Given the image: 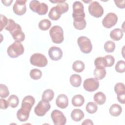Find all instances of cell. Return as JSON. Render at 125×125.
Instances as JSON below:
<instances>
[{"mask_svg": "<svg viewBox=\"0 0 125 125\" xmlns=\"http://www.w3.org/2000/svg\"><path fill=\"white\" fill-rule=\"evenodd\" d=\"M123 36V31L120 28H115L110 33V38L114 41L120 40Z\"/></svg>", "mask_w": 125, "mask_h": 125, "instance_id": "20", "label": "cell"}, {"mask_svg": "<svg viewBox=\"0 0 125 125\" xmlns=\"http://www.w3.org/2000/svg\"><path fill=\"white\" fill-rule=\"evenodd\" d=\"M9 95V91L7 86L3 84H0V97L5 98Z\"/></svg>", "mask_w": 125, "mask_h": 125, "instance_id": "37", "label": "cell"}, {"mask_svg": "<svg viewBox=\"0 0 125 125\" xmlns=\"http://www.w3.org/2000/svg\"><path fill=\"white\" fill-rule=\"evenodd\" d=\"M84 7L83 3L80 1H76L73 4L72 17L74 18L82 17L85 18Z\"/></svg>", "mask_w": 125, "mask_h": 125, "instance_id": "12", "label": "cell"}, {"mask_svg": "<svg viewBox=\"0 0 125 125\" xmlns=\"http://www.w3.org/2000/svg\"><path fill=\"white\" fill-rule=\"evenodd\" d=\"M26 0H16L13 6V10L14 13L20 16L24 14L26 11Z\"/></svg>", "mask_w": 125, "mask_h": 125, "instance_id": "13", "label": "cell"}, {"mask_svg": "<svg viewBox=\"0 0 125 125\" xmlns=\"http://www.w3.org/2000/svg\"><path fill=\"white\" fill-rule=\"evenodd\" d=\"M70 84L74 87H78L81 85L82 78L80 75L76 74L72 75L69 79Z\"/></svg>", "mask_w": 125, "mask_h": 125, "instance_id": "22", "label": "cell"}, {"mask_svg": "<svg viewBox=\"0 0 125 125\" xmlns=\"http://www.w3.org/2000/svg\"><path fill=\"white\" fill-rule=\"evenodd\" d=\"M30 62L32 65L40 67H45L48 63L46 57L41 53L33 54L30 57Z\"/></svg>", "mask_w": 125, "mask_h": 125, "instance_id": "5", "label": "cell"}, {"mask_svg": "<svg viewBox=\"0 0 125 125\" xmlns=\"http://www.w3.org/2000/svg\"><path fill=\"white\" fill-rule=\"evenodd\" d=\"M51 117L55 125H64L66 122V119L62 112L57 109L52 111Z\"/></svg>", "mask_w": 125, "mask_h": 125, "instance_id": "9", "label": "cell"}, {"mask_svg": "<svg viewBox=\"0 0 125 125\" xmlns=\"http://www.w3.org/2000/svg\"><path fill=\"white\" fill-rule=\"evenodd\" d=\"M49 35L52 42L57 44L62 43L63 40V31L62 28L58 25L52 26L49 30Z\"/></svg>", "mask_w": 125, "mask_h": 125, "instance_id": "3", "label": "cell"}, {"mask_svg": "<svg viewBox=\"0 0 125 125\" xmlns=\"http://www.w3.org/2000/svg\"><path fill=\"white\" fill-rule=\"evenodd\" d=\"M84 114L82 110L80 109H74L71 113L72 119L75 122H79L82 120L84 117Z\"/></svg>", "mask_w": 125, "mask_h": 125, "instance_id": "19", "label": "cell"}, {"mask_svg": "<svg viewBox=\"0 0 125 125\" xmlns=\"http://www.w3.org/2000/svg\"><path fill=\"white\" fill-rule=\"evenodd\" d=\"M62 51L58 47L53 46L48 50V55L50 59L53 61H58L62 56Z\"/></svg>", "mask_w": 125, "mask_h": 125, "instance_id": "14", "label": "cell"}, {"mask_svg": "<svg viewBox=\"0 0 125 125\" xmlns=\"http://www.w3.org/2000/svg\"><path fill=\"white\" fill-rule=\"evenodd\" d=\"M5 29L8 31L16 42H21L25 39V34L22 31L21 26L16 23L12 19H8V23Z\"/></svg>", "mask_w": 125, "mask_h": 125, "instance_id": "1", "label": "cell"}, {"mask_svg": "<svg viewBox=\"0 0 125 125\" xmlns=\"http://www.w3.org/2000/svg\"><path fill=\"white\" fill-rule=\"evenodd\" d=\"M109 113L114 117L119 116L122 112V107L118 104H112L109 110Z\"/></svg>", "mask_w": 125, "mask_h": 125, "instance_id": "21", "label": "cell"}, {"mask_svg": "<svg viewBox=\"0 0 125 125\" xmlns=\"http://www.w3.org/2000/svg\"><path fill=\"white\" fill-rule=\"evenodd\" d=\"M116 6L117 7H118L119 8H125V0H120V1H116V0H115L114 1Z\"/></svg>", "mask_w": 125, "mask_h": 125, "instance_id": "42", "label": "cell"}, {"mask_svg": "<svg viewBox=\"0 0 125 125\" xmlns=\"http://www.w3.org/2000/svg\"><path fill=\"white\" fill-rule=\"evenodd\" d=\"M85 67L84 63L80 60H77L75 61L72 64L73 70L76 72H82Z\"/></svg>", "mask_w": 125, "mask_h": 125, "instance_id": "27", "label": "cell"}, {"mask_svg": "<svg viewBox=\"0 0 125 125\" xmlns=\"http://www.w3.org/2000/svg\"><path fill=\"white\" fill-rule=\"evenodd\" d=\"M114 91L117 96L125 95V84L122 83H117L114 86Z\"/></svg>", "mask_w": 125, "mask_h": 125, "instance_id": "28", "label": "cell"}, {"mask_svg": "<svg viewBox=\"0 0 125 125\" xmlns=\"http://www.w3.org/2000/svg\"><path fill=\"white\" fill-rule=\"evenodd\" d=\"M78 44L81 51L85 54L90 53L92 49V45L90 39L85 36H80L77 40Z\"/></svg>", "mask_w": 125, "mask_h": 125, "instance_id": "6", "label": "cell"}, {"mask_svg": "<svg viewBox=\"0 0 125 125\" xmlns=\"http://www.w3.org/2000/svg\"><path fill=\"white\" fill-rule=\"evenodd\" d=\"M30 112V110L21 107L17 112V117L18 119L21 122L26 121L29 118Z\"/></svg>", "mask_w": 125, "mask_h": 125, "instance_id": "17", "label": "cell"}, {"mask_svg": "<svg viewBox=\"0 0 125 125\" xmlns=\"http://www.w3.org/2000/svg\"><path fill=\"white\" fill-rule=\"evenodd\" d=\"M8 102L9 103V105L12 108L16 107L19 103V100L18 97L15 95H11L8 99Z\"/></svg>", "mask_w": 125, "mask_h": 125, "instance_id": "33", "label": "cell"}, {"mask_svg": "<svg viewBox=\"0 0 125 125\" xmlns=\"http://www.w3.org/2000/svg\"><path fill=\"white\" fill-rule=\"evenodd\" d=\"M61 15H60L56 9L55 6L53 7L48 13L49 18L53 21H57L60 19Z\"/></svg>", "mask_w": 125, "mask_h": 125, "instance_id": "32", "label": "cell"}, {"mask_svg": "<svg viewBox=\"0 0 125 125\" xmlns=\"http://www.w3.org/2000/svg\"><path fill=\"white\" fill-rule=\"evenodd\" d=\"M118 21V17L114 13H108L106 15L102 21L103 25L106 28H110L114 26Z\"/></svg>", "mask_w": 125, "mask_h": 125, "instance_id": "11", "label": "cell"}, {"mask_svg": "<svg viewBox=\"0 0 125 125\" xmlns=\"http://www.w3.org/2000/svg\"><path fill=\"white\" fill-rule=\"evenodd\" d=\"M35 102L34 98L30 95L25 96L22 100L21 107L31 111Z\"/></svg>", "mask_w": 125, "mask_h": 125, "instance_id": "15", "label": "cell"}, {"mask_svg": "<svg viewBox=\"0 0 125 125\" xmlns=\"http://www.w3.org/2000/svg\"><path fill=\"white\" fill-rule=\"evenodd\" d=\"M86 25V22L84 18L78 17L74 18L73 25L74 27L78 30H83L85 28Z\"/></svg>", "mask_w": 125, "mask_h": 125, "instance_id": "18", "label": "cell"}, {"mask_svg": "<svg viewBox=\"0 0 125 125\" xmlns=\"http://www.w3.org/2000/svg\"><path fill=\"white\" fill-rule=\"evenodd\" d=\"M56 104L58 107L62 109H64L68 105V99L66 95L62 94L58 96L56 100Z\"/></svg>", "mask_w": 125, "mask_h": 125, "instance_id": "16", "label": "cell"}, {"mask_svg": "<svg viewBox=\"0 0 125 125\" xmlns=\"http://www.w3.org/2000/svg\"><path fill=\"white\" fill-rule=\"evenodd\" d=\"M83 86L86 91L93 92L99 88V82L98 80L95 78H88L84 81Z\"/></svg>", "mask_w": 125, "mask_h": 125, "instance_id": "10", "label": "cell"}, {"mask_svg": "<svg viewBox=\"0 0 125 125\" xmlns=\"http://www.w3.org/2000/svg\"><path fill=\"white\" fill-rule=\"evenodd\" d=\"M88 11L90 14L95 17L100 18L104 14V9L100 3L96 1H92L88 6Z\"/></svg>", "mask_w": 125, "mask_h": 125, "instance_id": "7", "label": "cell"}, {"mask_svg": "<svg viewBox=\"0 0 125 125\" xmlns=\"http://www.w3.org/2000/svg\"><path fill=\"white\" fill-rule=\"evenodd\" d=\"M51 25V21L48 19H43L41 20L38 24L39 28L42 30H48Z\"/></svg>", "mask_w": 125, "mask_h": 125, "instance_id": "31", "label": "cell"}, {"mask_svg": "<svg viewBox=\"0 0 125 125\" xmlns=\"http://www.w3.org/2000/svg\"><path fill=\"white\" fill-rule=\"evenodd\" d=\"M85 109L88 113L90 114H93L97 111L98 106L95 103L93 102H89L87 104Z\"/></svg>", "mask_w": 125, "mask_h": 125, "instance_id": "36", "label": "cell"}, {"mask_svg": "<svg viewBox=\"0 0 125 125\" xmlns=\"http://www.w3.org/2000/svg\"><path fill=\"white\" fill-rule=\"evenodd\" d=\"M0 31H1L2 30V29L4 28H5L7 24L8 23V19H7V18L2 15H0Z\"/></svg>", "mask_w": 125, "mask_h": 125, "instance_id": "40", "label": "cell"}, {"mask_svg": "<svg viewBox=\"0 0 125 125\" xmlns=\"http://www.w3.org/2000/svg\"><path fill=\"white\" fill-rule=\"evenodd\" d=\"M54 93L53 91L50 89H47L44 90L42 94V100L46 102H49L52 100L54 98Z\"/></svg>", "mask_w": 125, "mask_h": 125, "instance_id": "26", "label": "cell"}, {"mask_svg": "<svg viewBox=\"0 0 125 125\" xmlns=\"http://www.w3.org/2000/svg\"><path fill=\"white\" fill-rule=\"evenodd\" d=\"M94 102L99 105L103 104L106 101V96L105 94L102 92H98L94 95Z\"/></svg>", "mask_w": 125, "mask_h": 125, "instance_id": "24", "label": "cell"}, {"mask_svg": "<svg viewBox=\"0 0 125 125\" xmlns=\"http://www.w3.org/2000/svg\"><path fill=\"white\" fill-rule=\"evenodd\" d=\"M55 7L60 15L66 12L69 9L68 4L64 0H62L61 2L58 3Z\"/></svg>", "mask_w": 125, "mask_h": 125, "instance_id": "23", "label": "cell"}, {"mask_svg": "<svg viewBox=\"0 0 125 125\" xmlns=\"http://www.w3.org/2000/svg\"><path fill=\"white\" fill-rule=\"evenodd\" d=\"M115 48V43L111 41H107L104 44V49L106 52L111 53L114 51Z\"/></svg>", "mask_w": 125, "mask_h": 125, "instance_id": "35", "label": "cell"}, {"mask_svg": "<svg viewBox=\"0 0 125 125\" xmlns=\"http://www.w3.org/2000/svg\"><path fill=\"white\" fill-rule=\"evenodd\" d=\"M31 79L35 80L41 79L42 76V71L38 69H32L29 73Z\"/></svg>", "mask_w": 125, "mask_h": 125, "instance_id": "34", "label": "cell"}, {"mask_svg": "<svg viewBox=\"0 0 125 125\" xmlns=\"http://www.w3.org/2000/svg\"><path fill=\"white\" fill-rule=\"evenodd\" d=\"M115 70L119 73H123L125 71V62L124 61H119L115 65Z\"/></svg>", "mask_w": 125, "mask_h": 125, "instance_id": "38", "label": "cell"}, {"mask_svg": "<svg viewBox=\"0 0 125 125\" xmlns=\"http://www.w3.org/2000/svg\"><path fill=\"white\" fill-rule=\"evenodd\" d=\"M9 103L8 101L1 98L0 99V108L2 109H5L9 106Z\"/></svg>", "mask_w": 125, "mask_h": 125, "instance_id": "41", "label": "cell"}, {"mask_svg": "<svg viewBox=\"0 0 125 125\" xmlns=\"http://www.w3.org/2000/svg\"><path fill=\"white\" fill-rule=\"evenodd\" d=\"M94 75L97 80L103 79L106 75V72L104 68L99 69L96 68L94 70Z\"/></svg>", "mask_w": 125, "mask_h": 125, "instance_id": "30", "label": "cell"}, {"mask_svg": "<svg viewBox=\"0 0 125 125\" xmlns=\"http://www.w3.org/2000/svg\"><path fill=\"white\" fill-rule=\"evenodd\" d=\"M30 9L33 12L37 13L40 15L46 14L48 10V6L44 2L40 3L38 0H33L29 3Z\"/></svg>", "mask_w": 125, "mask_h": 125, "instance_id": "4", "label": "cell"}, {"mask_svg": "<svg viewBox=\"0 0 125 125\" xmlns=\"http://www.w3.org/2000/svg\"><path fill=\"white\" fill-rule=\"evenodd\" d=\"M94 64L96 68L99 69L104 68L106 67L105 60L104 57H98L94 61Z\"/></svg>", "mask_w": 125, "mask_h": 125, "instance_id": "29", "label": "cell"}, {"mask_svg": "<svg viewBox=\"0 0 125 125\" xmlns=\"http://www.w3.org/2000/svg\"><path fill=\"white\" fill-rule=\"evenodd\" d=\"M1 2L3 3V4L7 6H9L11 5V3L13 2V0H1Z\"/></svg>", "mask_w": 125, "mask_h": 125, "instance_id": "43", "label": "cell"}, {"mask_svg": "<svg viewBox=\"0 0 125 125\" xmlns=\"http://www.w3.org/2000/svg\"><path fill=\"white\" fill-rule=\"evenodd\" d=\"M51 105L48 102L40 101L34 109L35 113L38 116H43L50 109Z\"/></svg>", "mask_w": 125, "mask_h": 125, "instance_id": "8", "label": "cell"}, {"mask_svg": "<svg viewBox=\"0 0 125 125\" xmlns=\"http://www.w3.org/2000/svg\"><path fill=\"white\" fill-rule=\"evenodd\" d=\"M24 48L21 42H15L9 46L7 50L8 55L12 58H17L24 53Z\"/></svg>", "mask_w": 125, "mask_h": 125, "instance_id": "2", "label": "cell"}, {"mask_svg": "<svg viewBox=\"0 0 125 125\" xmlns=\"http://www.w3.org/2000/svg\"><path fill=\"white\" fill-rule=\"evenodd\" d=\"M84 103V97L80 94L76 95L72 99V104L74 106H81Z\"/></svg>", "mask_w": 125, "mask_h": 125, "instance_id": "25", "label": "cell"}, {"mask_svg": "<svg viewBox=\"0 0 125 125\" xmlns=\"http://www.w3.org/2000/svg\"><path fill=\"white\" fill-rule=\"evenodd\" d=\"M82 124V125H93V123L92 120L90 119H86L83 121V122Z\"/></svg>", "mask_w": 125, "mask_h": 125, "instance_id": "44", "label": "cell"}, {"mask_svg": "<svg viewBox=\"0 0 125 125\" xmlns=\"http://www.w3.org/2000/svg\"><path fill=\"white\" fill-rule=\"evenodd\" d=\"M105 60L106 67H111L114 63L115 59L111 55H106L104 57Z\"/></svg>", "mask_w": 125, "mask_h": 125, "instance_id": "39", "label": "cell"}]
</instances>
